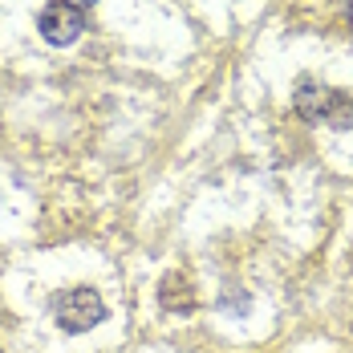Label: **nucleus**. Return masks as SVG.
Segmentation results:
<instances>
[{
	"mask_svg": "<svg viewBox=\"0 0 353 353\" xmlns=\"http://www.w3.org/2000/svg\"><path fill=\"white\" fill-rule=\"evenodd\" d=\"M292 102H296V114H301L305 122H325V126H333V130H353V98L329 90V85H317V81L305 77V81L296 85Z\"/></svg>",
	"mask_w": 353,
	"mask_h": 353,
	"instance_id": "1",
	"label": "nucleus"
},
{
	"mask_svg": "<svg viewBox=\"0 0 353 353\" xmlns=\"http://www.w3.org/2000/svg\"><path fill=\"white\" fill-rule=\"evenodd\" d=\"M53 317H57V329L65 333H85L106 321V305L94 288H70L53 301Z\"/></svg>",
	"mask_w": 353,
	"mask_h": 353,
	"instance_id": "2",
	"label": "nucleus"
},
{
	"mask_svg": "<svg viewBox=\"0 0 353 353\" xmlns=\"http://www.w3.org/2000/svg\"><path fill=\"white\" fill-rule=\"evenodd\" d=\"M37 29H41V37H45L49 45H73L77 37L85 33V12L73 8V4H65V0H53V4L37 17Z\"/></svg>",
	"mask_w": 353,
	"mask_h": 353,
	"instance_id": "3",
	"label": "nucleus"
},
{
	"mask_svg": "<svg viewBox=\"0 0 353 353\" xmlns=\"http://www.w3.org/2000/svg\"><path fill=\"white\" fill-rule=\"evenodd\" d=\"M159 301L171 313H187V309H195V288L183 281L179 272H171V276H163V284H159Z\"/></svg>",
	"mask_w": 353,
	"mask_h": 353,
	"instance_id": "4",
	"label": "nucleus"
},
{
	"mask_svg": "<svg viewBox=\"0 0 353 353\" xmlns=\"http://www.w3.org/2000/svg\"><path fill=\"white\" fill-rule=\"evenodd\" d=\"M65 4H73V8H81V12H85V8H90V4H98V0H65Z\"/></svg>",
	"mask_w": 353,
	"mask_h": 353,
	"instance_id": "5",
	"label": "nucleus"
},
{
	"mask_svg": "<svg viewBox=\"0 0 353 353\" xmlns=\"http://www.w3.org/2000/svg\"><path fill=\"white\" fill-rule=\"evenodd\" d=\"M350 17H353V4H350Z\"/></svg>",
	"mask_w": 353,
	"mask_h": 353,
	"instance_id": "6",
	"label": "nucleus"
}]
</instances>
